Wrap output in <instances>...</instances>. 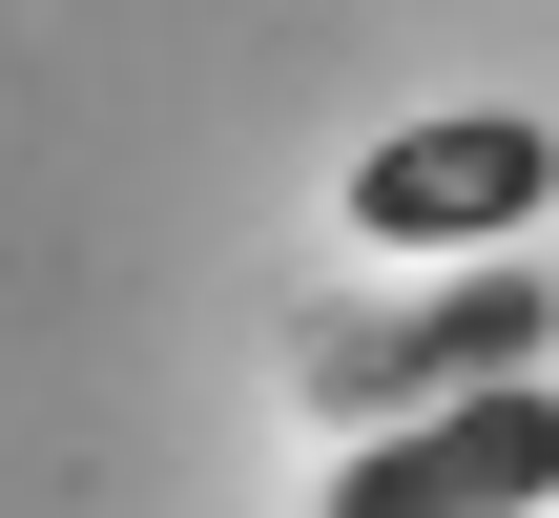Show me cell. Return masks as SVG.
I'll return each mask as SVG.
<instances>
[{
	"label": "cell",
	"instance_id": "cell-1",
	"mask_svg": "<svg viewBox=\"0 0 559 518\" xmlns=\"http://www.w3.org/2000/svg\"><path fill=\"white\" fill-rule=\"evenodd\" d=\"M539 498H559V395L498 374V395H436V415L353 436L311 518H539Z\"/></svg>",
	"mask_w": 559,
	"mask_h": 518
},
{
	"label": "cell",
	"instance_id": "cell-2",
	"mask_svg": "<svg viewBox=\"0 0 559 518\" xmlns=\"http://www.w3.org/2000/svg\"><path fill=\"white\" fill-rule=\"evenodd\" d=\"M559 187V145L519 104H456V125H394L373 166H353V249H519Z\"/></svg>",
	"mask_w": 559,
	"mask_h": 518
},
{
	"label": "cell",
	"instance_id": "cell-3",
	"mask_svg": "<svg viewBox=\"0 0 559 518\" xmlns=\"http://www.w3.org/2000/svg\"><path fill=\"white\" fill-rule=\"evenodd\" d=\"M539 332H559L539 249H477L436 311H394V332H332V353H311V395H332V415H373V395H498V374H539Z\"/></svg>",
	"mask_w": 559,
	"mask_h": 518
}]
</instances>
